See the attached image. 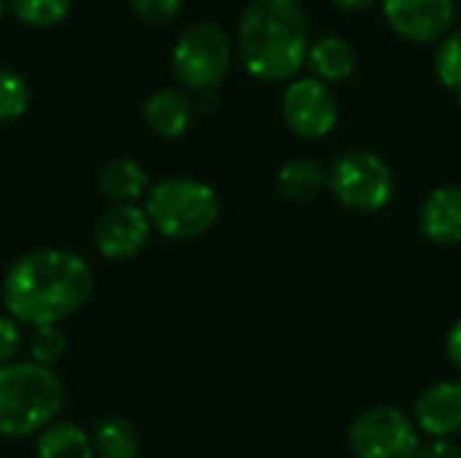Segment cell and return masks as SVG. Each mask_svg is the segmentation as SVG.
<instances>
[{"mask_svg":"<svg viewBox=\"0 0 461 458\" xmlns=\"http://www.w3.org/2000/svg\"><path fill=\"white\" fill-rule=\"evenodd\" d=\"M95 292L89 262L62 248L22 254L3 278V305L24 327L62 324L78 313Z\"/></svg>","mask_w":461,"mask_h":458,"instance_id":"obj_1","label":"cell"},{"mask_svg":"<svg viewBox=\"0 0 461 458\" xmlns=\"http://www.w3.org/2000/svg\"><path fill=\"white\" fill-rule=\"evenodd\" d=\"M311 46L300 0H251L243 8L235 57L243 70L265 84H281L305 67Z\"/></svg>","mask_w":461,"mask_h":458,"instance_id":"obj_2","label":"cell"},{"mask_svg":"<svg viewBox=\"0 0 461 458\" xmlns=\"http://www.w3.org/2000/svg\"><path fill=\"white\" fill-rule=\"evenodd\" d=\"M65 389L57 373L32 359L0 364V437H30L57 421Z\"/></svg>","mask_w":461,"mask_h":458,"instance_id":"obj_3","label":"cell"},{"mask_svg":"<svg viewBox=\"0 0 461 458\" xmlns=\"http://www.w3.org/2000/svg\"><path fill=\"white\" fill-rule=\"evenodd\" d=\"M151 229L167 240H194L219 221L221 202L211 184L189 175L159 178L143 197Z\"/></svg>","mask_w":461,"mask_h":458,"instance_id":"obj_4","label":"cell"},{"mask_svg":"<svg viewBox=\"0 0 461 458\" xmlns=\"http://www.w3.org/2000/svg\"><path fill=\"white\" fill-rule=\"evenodd\" d=\"M327 178L332 197L354 213H378L394 200L397 192L392 165L370 148L343 151L330 165Z\"/></svg>","mask_w":461,"mask_h":458,"instance_id":"obj_5","label":"cell"},{"mask_svg":"<svg viewBox=\"0 0 461 458\" xmlns=\"http://www.w3.org/2000/svg\"><path fill=\"white\" fill-rule=\"evenodd\" d=\"M235 59V40L230 32L213 22H200L186 27L170 54L173 76L184 89L208 92L216 89Z\"/></svg>","mask_w":461,"mask_h":458,"instance_id":"obj_6","label":"cell"},{"mask_svg":"<svg viewBox=\"0 0 461 458\" xmlns=\"http://www.w3.org/2000/svg\"><path fill=\"white\" fill-rule=\"evenodd\" d=\"M419 427L397 408H370L354 418L348 429V448L357 458H416Z\"/></svg>","mask_w":461,"mask_h":458,"instance_id":"obj_7","label":"cell"},{"mask_svg":"<svg viewBox=\"0 0 461 458\" xmlns=\"http://www.w3.org/2000/svg\"><path fill=\"white\" fill-rule=\"evenodd\" d=\"M281 116L297 138L324 140L338 127L340 105L330 84L316 76H294L281 94Z\"/></svg>","mask_w":461,"mask_h":458,"instance_id":"obj_8","label":"cell"},{"mask_svg":"<svg viewBox=\"0 0 461 458\" xmlns=\"http://www.w3.org/2000/svg\"><path fill=\"white\" fill-rule=\"evenodd\" d=\"M381 11L394 35L408 43H438L456 24V0H381Z\"/></svg>","mask_w":461,"mask_h":458,"instance_id":"obj_9","label":"cell"},{"mask_svg":"<svg viewBox=\"0 0 461 458\" xmlns=\"http://www.w3.org/2000/svg\"><path fill=\"white\" fill-rule=\"evenodd\" d=\"M151 221L140 202H113L95 227V248L103 259L124 262L138 256L151 240Z\"/></svg>","mask_w":461,"mask_h":458,"instance_id":"obj_10","label":"cell"},{"mask_svg":"<svg viewBox=\"0 0 461 458\" xmlns=\"http://www.w3.org/2000/svg\"><path fill=\"white\" fill-rule=\"evenodd\" d=\"M413 421L419 432L429 437H454L461 432V383L456 381H438L427 386L416 405Z\"/></svg>","mask_w":461,"mask_h":458,"instance_id":"obj_11","label":"cell"},{"mask_svg":"<svg viewBox=\"0 0 461 458\" xmlns=\"http://www.w3.org/2000/svg\"><path fill=\"white\" fill-rule=\"evenodd\" d=\"M419 229L432 246L454 248L461 243V186L446 184L427 194L419 211Z\"/></svg>","mask_w":461,"mask_h":458,"instance_id":"obj_12","label":"cell"},{"mask_svg":"<svg viewBox=\"0 0 461 458\" xmlns=\"http://www.w3.org/2000/svg\"><path fill=\"white\" fill-rule=\"evenodd\" d=\"M194 119V103L184 86H162L143 105L146 127L165 140L181 138Z\"/></svg>","mask_w":461,"mask_h":458,"instance_id":"obj_13","label":"cell"},{"mask_svg":"<svg viewBox=\"0 0 461 458\" xmlns=\"http://www.w3.org/2000/svg\"><path fill=\"white\" fill-rule=\"evenodd\" d=\"M305 67L311 70V76H316L324 84H343L348 81L357 67H359V54L354 49V43L343 35H321L316 40H311L308 46V57H305Z\"/></svg>","mask_w":461,"mask_h":458,"instance_id":"obj_14","label":"cell"},{"mask_svg":"<svg viewBox=\"0 0 461 458\" xmlns=\"http://www.w3.org/2000/svg\"><path fill=\"white\" fill-rule=\"evenodd\" d=\"M149 186H151V178L146 167L130 157H116L105 162L97 173V189L111 202H143Z\"/></svg>","mask_w":461,"mask_h":458,"instance_id":"obj_15","label":"cell"},{"mask_svg":"<svg viewBox=\"0 0 461 458\" xmlns=\"http://www.w3.org/2000/svg\"><path fill=\"white\" fill-rule=\"evenodd\" d=\"M327 186H330L327 170L316 159L297 157L284 162L278 170V189L292 202H313L327 192Z\"/></svg>","mask_w":461,"mask_h":458,"instance_id":"obj_16","label":"cell"},{"mask_svg":"<svg viewBox=\"0 0 461 458\" xmlns=\"http://www.w3.org/2000/svg\"><path fill=\"white\" fill-rule=\"evenodd\" d=\"M35 458H95L92 435L70 421H51L38 432Z\"/></svg>","mask_w":461,"mask_h":458,"instance_id":"obj_17","label":"cell"},{"mask_svg":"<svg viewBox=\"0 0 461 458\" xmlns=\"http://www.w3.org/2000/svg\"><path fill=\"white\" fill-rule=\"evenodd\" d=\"M92 445L100 458H140V440L127 418L108 416L92 432Z\"/></svg>","mask_w":461,"mask_h":458,"instance_id":"obj_18","label":"cell"},{"mask_svg":"<svg viewBox=\"0 0 461 458\" xmlns=\"http://www.w3.org/2000/svg\"><path fill=\"white\" fill-rule=\"evenodd\" d=\"M432 67L438 81L461 94V27H451L438 43H435V57Z\"/></svg>","mask_w":461,"mask_h":458,"instance_id":"obj_19","label":"cell"},{"mask_svg":"<svg viewBox=\"0 0 461 458\" xmlns=\"http://www.w3.org/2000/svg\"><path fill=\"white\" fill-rule=\"evenodd\" d=\"M8 11L27 27H54L59 24L68 11L70 0H8Z\"/></svg>","mask_w":461,"mask_h":458,"instance_id":"obj_20","label":"cell"},{"mask_svg":"<svg viewBox=\"0 0 461 458\" xmlns=\"http://www.w3.org/2000/svg\"><path fill=\"white\" fill-rule=\"evenodd\" d=\"M30 108V84L11 67H0V124L16 121Z\"/></svg>","mask_w":461,"mask_h":458,"instance_id":"obj_21","label":"cell"},{"mask_svg":"<svg viewBox=\"0 0 461 458\" xmlns=\"http://www.w3.org/2000/svg\"><path fill=\"white\" fill-rule=\"evenodd\" d=\"M68 348V340H65V332L59 329V324H43V327H30V335H27V351H30V359L38 362V364H57L62 359Z\"/></svg>","mask_w":461,"mask_h":458,"instance_id":"obj_22","label":"cell"},{"mask_svg":"<svg viewBox=\"0 0 461 458\" xmlns=\"http://www.w3.org/2000/svg\"><path fill=\"white\" fill-rule=\"evenodd\" d=\"M130 3H132V11L146 24L162 27V24H170V22L178 19L184 0H130Z\"/></svg>","mask_w":461,"mask_h":458,"instance_id":"obj_23","label":"cell"},{"mask_svg":"<svg viewBox=\"0 0 461 458\" xmlns=\"http://www.w3.org/2000/svg\"><path fill=\"white\" fill-rule=\"evenodd\" d=\"M22 324L8 316V313H0V364L16 359L19 348H22Z\"/></svg>","mask_w":461,"mask_h":458,"instance_id":"obj_24","label":"cell"},{"mask_svg":"<svg viewBox=\"0 0 461 458\" xmlns=\"http://www.w3.org/2000/svg\"><path fill=\"white\" fill-rule=\"evenodd\" d=\"M416 458H461V448L448 437H432L429 443L419 445Z\"/></svg>","mask_w":461,"mask_h":458,"instance_id":"obj_25","label":"cell"},{"mask_svg":"<svg viewBox=\"0 0 461 458\" xmlns=\"http://www.w3.org/2000/svg\"><path fill=\"white\" fill-rule=\"evenodd\" d=\"M446 354H448L451 364L461 373V319L451 324V329L446 335Z\"/></svg>","mask_w":461,"mask_h":458,"instance_id":"obj_26","label":"cell"},{"mask_svg":"<svg viewBox=\"0 0 461 458\" xmlns=\"http://www.w3.org/2000/svg\"><path fill=\"white\" fill-rule=\"evenodd\" d=\"M335 8L348 11V13H359V11H370L373 5H378L381 0H330Z\"/></svg>","mask_w":461,"mask_h":458,"instance_id":"obj_27","label":"cell"},{"mask_svg":"<svg viewBox=\"0 0 461 458\" xmlns=\"http://www.w3.org/2000/svg\"><path fill=\"white\" fill-rule=\"evenodd\" d=\"M5 11H8V0H0V24L5 19Z\"/></svg>","mask_w":461,"mask_h":458,"instance_id":"obj_28","label":"cell"},{"mask_svg":"<svg viewBox=\"0 0 461 458\" xmlns=\"http://www.w3.org/2000/svg\"><path fill=\"white\" fill-rule=\"evenodd\" d=\"M0 458H3V456H0Z\"/></svg>","mask_w":461,"mask_h":458,"instance_id":"obj_29","label":"cell"}]
</instances>
